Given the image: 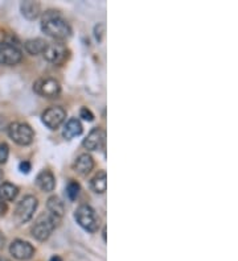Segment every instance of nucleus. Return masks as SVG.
I'll return each instance as SVG.
<instances>
[{"label":"nucleus","mask_w":238,"mask_h":261,"mask_svg":"<svg viewBox=\"0 0 238 261\" xmlns=\"http://www.w3.org/2000/svg\"><path fill=\"white\" fill-rule=\"evenodd\" d=\"M8 136L19 145H29L35 139V132L25 123H11L8 126Z\"/></svg>","instance_id":"4"},{"label":"nucleus","mask_w":238,"mask_h":261,"mask_svg":"<svg viewBox=\"0 0 238 261\" xmlns=\"http://www.w3.org/2000/svg\"><path fill=\"white\" fill-rule=\"evenodd\" d=\"M49 261H62V260H61L60 256H53Z\"/></svg>","instance_id":"26"},{"label":"nucleus","mask_w":238,"mask_h":261,"mask_svg":"<svg viewBox=\"0 0 238 261\" xmlns=\"http://www.w3.org/2000/svg\"><path fill=\"white\" fill-rule=\"evenodd\" d=\"M20 7H21V14L29 20L36 19L40 14V4L37 1H31V0L23 1Z\"/></svg>","instance_id":"16"},{"label":"nucleus","mask_w":238,"mask_h":261,"mask_svg":"<svg viewBox=\"0 0 238 261\" xmlns=\"http://www.w3.org/2000/svg\"><path fill=\"white\" fill-rule=\"evenodd\" d=\"M103 141H105V132L99 127H97V128H93L90 130L89 135L86 136L82 141V145L88 150H95L102 145Z\"/></svg>","instance_id":"11"},{"label":"nucleus","mask_w":238,"mask_h":261,"mask_svg":"<svg viewBox=\"0 0 238 261\" xmlns=\"http://www.w3.org/2000/svg\"><path fill=\"white\" fill-rule=\"evenodd\" d=\"M0 261H1V259H0Z\"/></svg>","instance_id":"30"},{"label":"nucleus","mask_w":238,"mask_h":261,"mask_svg":"<svg viewBox=\"0 0 238 261\" xmlns=\"http://www.w3.org/2000/svg\"><path fill=\"white\" fill-rule=\"evenodd\" d=\"M23 58V53L14 42L3 41L0 44V64L5 66L18 65Z\"/></svg>","instance_id":"6"},{"label":"nucleus","mask_w":238,"mask_h":261,"mask_svg":"<svg viewBox=\"0 0 238 261\" xmlns=\"http://www.w3.org/2000/svg\"><path fill=\"white\" fill-rule=\"evenodd\" d=\"M65 194L66 196L69 198L70 201H74L75 198L78 196L79 194V185L75 181H69V183L66 185V189H65Z\"/></svg>","instance_id":"20"},{"label":"nucleus","mask_w":238,"mask_h":261,"mask_svg":"<svg viewBox=\"0 0 238 261\" xmlns=\"http://www.w3.org/2000/svg\"><path fill=\"white\" fill-rule=\"evenodd\" d=\"M48 210H49V214H52L53 216H56L58 219L62 218L64 215V203L57 198V196H51L48 199Z\"/></svg>","instance_id":"19"},{"label":"nucleus","mask_w":238,"mask_h":261,"mask_svg":"<svg viewBox=\"0 0 238 261\" xmlns=\"http://www.w3.org/2000/svg\"><path fill=\"white\" fill-rule=\"evenodd\" d=\"M19 194V189L10 182H4L0 185V201L11 202Z\"/></svg>","instance_id":"14"},{"label":"nucleus","mask_w":238,"mask_h":261,"mask_svg":"<svg viewBox=\"0 0 238 261\" xmlns=\"http://www.w3.org/2000/svg\"><path fill=\"white\" fill-rule=\"evenodd\" d=\"M60 220L56 216H53L52 214H41L38 216L35 224H33L32 227V235L33 238L37 239L40 242H44V240H47L49 236H51V233L53 229L56 228L58 223H60Z\"/></svg>","instance_id":"2"},{"label":"nucleus","mask_w":238,"mask_h":261,"mask_svg":"<svg viewBox=\"0 0 238 261\" xmlns=\"http://www.w3.org/2000/svg\"><path fill=\"white\" fill-rule=\"evenodd\" d=\"M1 261H8V260H1Z\"/></svg>","instance_id":"29"},{"label":"nucleus","mask_w":238,"mask_h":261,"mask_svg":"<svg viewBox=\"0 0 238 261\" xmlns=\"http://www.w3.org/2000/svg\"><path fill=\"white\" fill-rule=\"evenodd\" d=\"M92 187L95 193L98 194H102L108 189V174L105 170L99 172L95 177L92 179Z\"/></svg>","instance_id":"18"},{"label":"nucleus","mask_w":238,"mask_h":261,"mask_svg":"<svg viewBox=\"0 0 238 261\" xmlns=\"http://www.w3.org/2000/svg\"><path fill=\"white\" fill-rule=\"evenodd\" d=\"M4 245V238L1 236V233H0V248Z\"/></svg>","instance_id":"25"},{"label":"nucleus","mask_w":238,"mask_h":261,"mask_svg":"<svg viewBox=\"0 0 238 261\" xmlns=\"http://www.w3.org/2000/svg\"><path fill=\"white\" fill-rule=\"evenodd\" d=\"M19 169L21 173H29V170H31V163H28V161H23V163H20L19 165Z\"/></svg>","instance_id":"23"},{"label":"nucleus","mask_w":238,"mask_h":261,"mask_svg":"<svg viewBox=\"0 0 238 261\" xmlns=\"http://www.w3.org/2000/svg\"><path fill=\"white\" fill-rule=\"evenodd\" d=\"M7 211H8V206L7 203L3 201H0V216H4L7 214Z\"/></svg>","instance_id":"24"},{"label":"nucleus","mask_w":238,"mask_h":261,"mask_svg":"<svg viewBox=\"0 0 238 261\" xmlns=\"http://www.w3.org/2000/svg\"><path fill=\"white\" fill-rule=\"evenodd\" d=\"M82 133V124H81V121L78 119H70L68 123H66L65 128H64V137L70 140V139H73L75 136H79Z\"/></svg>","instance_id":"15"},{"label":"nucleus","mask_w":238,"mask_h":261,"mask_svg":"<svg viewBox=\"0 0 238 261\" xmlns=\"http://www.w3.org/2000/svg\"><path fill=\"white\" fill-rule=\"evenodd\" d=\"M1 179H3V172L0 170V181H1Z\"/></svg>","instance_id":"28"},{"label":"nucleus","mask_w":238,"mask_h":261,"mask_svg":"<svg viewBox=\"0 0 238 261\" xmlns=\"http://www.w3.org/2000/svg\"><path fill=\"white\" fill-rule=\"evenodd\" d=\"M42 32L56 40H65L70 36L72 29L66 20L56 11H48L41 20Z\"/></svg>","instance_id":"1"},{"label":"nucleus","mask_w":238,"mask_h":261,"mask_svg":"<svg viewBox=\"0 0 238 261\" xmlns=\"http://www.w3.org/2000/svg\"><path fill=\"white\" fill-rule=\"evenodd\" d=\"M74 218L77 220V223L88 232H95L99 227L98 218H97V214L95 211L88 205L79 206L78 209L75 210Z\"/></svg>","instance_id":"3"},{"label":"nucleus","mask_w":238,"mask_h":261,"mask_svg":"<svg viewBox=\"0 0 238 261\" xmlns=\"http://www.w3.org/2000/svg\"><path fill=\"white\" fill-rule=\"evenodd\" d=\"M93 168H94V160L90 154L88 153L79 154L78 157H77V160H75L74 170L78 173V174H82V176L89 174V173L93 170Z\"/></svg>","instance_id":"12"},{"label":"nucleus","mask_w":238,"mask_h":261,"mask_svg":"<svg viewBox=\"0 0 238 261\" xmlns=\"http://www.w3.org/2000/svg\"><path fill=\"white\" fill-rule=\"evenodd\" d=\"M68 49H66L65 45L62 44H57V42H53V44H47V47L42 51V54L45 57V60L48 62H51L53 65H62L64 62L68 58Z\"/></svg>","instance_id":"7"},{"label":"nucleus","mask_w":238,"mask_h":261,"mask_svg":"<svg viewBox=\"0 0 238 261\" xmlns=\"http://www.w3.org/2000/svg\"><path fill=\"white\" fill-rule=\"evenodd\" d=\"M66 119V112L62 107H51L42 114V123L49 130H57Z\"/></svg>","instance_id":"9"},{"label":"nucleus","mask_w":238,"mask_h":261,"mask_svg":"<svg viewBox=\"0 0 238 261\" xmlns=\"http://www.w3.org/2000/svg\"><path fill=\"white\" fill-rule=\"evenodd\" d=\"M48 42H45L42 38H32L25 42V50L28 51L29 54L32 56H37V54H42V51L47 47Z\"/></svg>","instance_id":"17"},{"label":"nucleus","mask_w":238,"mask_h":261,"mask_svg":"<svg viewBox=\"0 0 238 261\" xmlns=\"http://www.w3.org/2000/svg\"><path fill=\"white\" fill-rule=\"evenodd\" d=\"M11 255L20 261H27L32 259L35 255V248L31 243L24 242V240H15L10 245Z\"/></svg>","instance_id":"10"},{"label":"nucleus","mask_w":238,"mask_h":261,"mask_svg":"<svg viewBox=\"0 0 238 261\" xmlns=\"http://www.w3.org/2000/svg\"><path fill=\"white\" fill-rule=\"evenodd\" d=\"M37 209V199L33 196H24L15 210V219L18 223H27L32 219L33 212Z\"/></svg>","instance_id":"5"},{"label":"nucleus","mask_w":238,"mask_h":261,"mask_svg":"<svg viewBox=\"0 0 238 261\" xmlns=\"http://www.w3.org/2000/svg\"><path fill=\"white\" fill-rule=\"evenodd\" d=\"M36 183L42 191H53L56 187V178L49 170H42L37 174L36 177Z\"/></svg>","instance_id":"13"},{"label":"nucleus","mask_w":238,"mask_h":261,"mask_svg":"<svg viewBox=\"0 0 238 261\" xmlns=\"http://www.w3.org/2000/svg\"><path fill=\"white\" fill-rule=\"evenodd\" d=\"M3 41H4V33L0 32V44H1Z\"/></svg>","instance_id":"27"},{"label":"nucleus","mask_w":238,"mask_h":261,"mask_svg":"<svg viewBox=\"0 0 238 261\" xmlns=\"http://www.w3.org/2000/svg\"><path fill=\"white\" fill-rule=\"evenodd\" d=\"M10 154V148L5 143H0V163H4L8 159Z\"/></svg>","instance_id":"21"},{"label":"nucleus","mask_w":238,"mask_h":261,"mask_svg":"<svg viewBox=\"0 0 238 261\" xmlns=\"http://www.w3.org/2000/svg\"><path fill=\"white\" fill-rule=\"evenodd\" d=\"M79 115H81V117H82L84 120L92 121L94 119V115L92 114V111H90V110H88L86 107L81 108V112H79Z\"/></svg>","instance_id":"22"},{"label":"nucleus","mask_w":238,"mask_h":261,"mask_svg":"<svg viewBox=\"0 0 238 261\" xmlns=\"http://www.w3.org/2000/svg\"><path fill=\"white\" fill-rule=\"evenodd\" d=\"M33 90L35 93L45 98H57L61 93V86L56 80L45 78V80H38L33 86Z\"/></svg>","instance_id":"8"}]
</instances>
